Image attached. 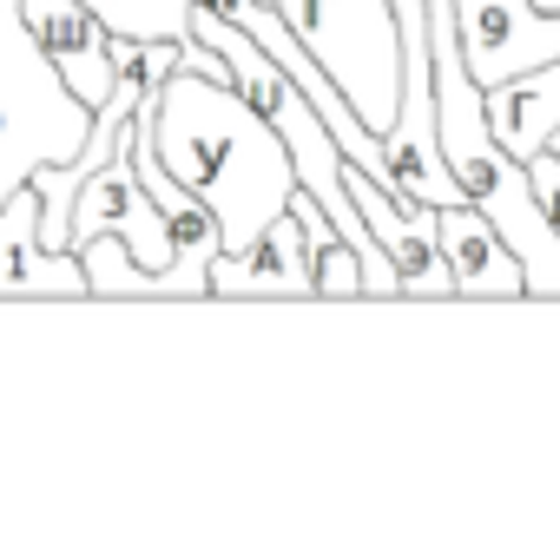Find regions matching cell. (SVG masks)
Wrapping results in <instances>:
<instances>
[{
  "label": "cell",
  "mask_w": 560,
  "mask_h": 560,
  "mask_svg": "<svg viewBox=\"0 0 560 560\" xmlns=\"http://www.w3.org/2000/svg\"><path fill=\"white\" fill-rule=\"evenodd\" d=\"M0 298H93L86 257L54 250L40 231V185L34 178L0 205Z\"/></svg>",
  "instance_id": "6"
},
{
  "label": "cell",
  "mask_w": 560,
  "mask_h": 560,
  "mask_svg": "<svg viewBox=\"0 0 560 560\" xmlns=\"http://www.w3.org/2000/svg\"><path fill=\"white\" fill-rule=\"evenodd\" d=\"M435 231H442V257L455 270V298H527V270H521L514 244L494 231V218L475 198L442 205Z\"/></svg>",
  "instance_id": "8"
},
{
  "label": "cell",
  "mask_w": 560,
  "mask_h": 560,
  "mask_svg": "<svg viewBox=\"0 0 560 560\" xmlns=\"http://www.w3.org/2000/svg\"><path fill=\"white\" fill-rule=\"evenodd\" d=\"M488 119L514 159H534L560 132V60L514 73L508 86H488Z\"/></svg>",
  "instance_id": "9"
},
{
  "label": "cell",
  "mask_w": 560,
  "mask_h": 560,
  "mask_svg": "<svg viewBox=\"0 0 560 560\" xmlns=\"http://www.w3.org/2000/svg\"><path fill=\"white\" fill-rule=\"evenodd\" d=\"M553 152H560V132H553Z\"/></svg>",
  "instance_id": "14"
},
{
  "label": "cell",
  "mask_w": 560,
  "mask_h": 560,
  "mask_svg": "<svg viewBox=\"0 0 560 560\" xmlns=\"http://www.w3.org/2000/svg\"><path fill=\"white\" fill-rule=\"evenodd\" d=\"M527 172H534V191H540L547 218L560 224V152H553V145H547V152H534V159H527Z\"/></svg>",
  "instance_id": "12"
},
{
  "label": "cell",
  "mask_w": 560,
  "mask_h": 560,
  "mask_svg": "<svg viewBox=\"0 0 560 560\" xmlns=\"http://www.w3.org/2000/svg\"><path fill=\"white\" fill-rule=\"evenodd\" d=\"M317 291L311 270V231L298 211L270 218L250 250H218L211 257V298H298Z\"/></svg>",
  "instance_id": "7"
},
{
  "label": "cell",
  "mask_w": 560,
  "mask_h": 560,
  "mask_svg": "<svg viewBox=\"0 0 560 560\" xmlns=\"http://www.w3.org/2000/svg\"><path fill=\"white\" fill-rule=\"evenodd\" d=\"M311 270H317L311 298H363V250L350 237H330L324 250H311Z\"/></svg>",
  "instance_id": "11"
},
{
  "label": "cell",
  "mask_w": 560,
  "mask_h": 560,
  "mask_svg": "<svg viewBox=\"0 0 560 560\" xmlns=\"http://www.w3.org/2000/svg\"><path fill=\"white\" fill-rule=\"evenodd\" d=\"M455 27L481 86H508L514 73L560 60V14L534 0H455Z\"/></svg>",
  "instance_id": "5"
},
{
  "label": "cell",
  "mask_w": 560,
  "mask_h": 560,
  "mask_svg": "<svg viewBox=\"0 0 560 560\" xmlns=\"http://www.w3.org/2000/svg\"><path fill=\"white\" fill-rule=\"evenodd\" d=\"M106 34L126 40H191V8L198 0H86Z\"/></svg>",
  "instance_id": "10"
},
{
  "label": "cell",
  "mask_w": 560,
  "mask_h": 560,
  "mask_svg": "<svg viewBox=\"0 0 560 560\" xmlns=\"http://www.w3.org/2000/svg\"><path fill=\"white\" fill-rule=\"evenodd\" d=\"M93 139V106L67 86L21 0H0V205L40 165L80 159Z\"/></svg>",
  "instance_id": "2"
},
{
  "label": "cell",
  "mask_w": 560,
  "mask_h": 560,
  "mask_svg": "<svg viewBox=\"0 0 560 560\" xmlns=\"http://www.w3.org/2000/svg\"><path fill=\"white\" fill-rule=\"evenodd\" d=\"M534 8H547V14H560V0H534Z\"/></svg>",
  "instance_id": "13"
},
{
  "label": "cell",
  "mask_w": 560,
  "mask_h": 560,
  "mask_svg": "<svg viewBox=\"0 0 560 560\" xmlns=\"http://www.w3.org/2000/svg\"><path fill=\"white\" fill-rule=\"evenodd\" d=\"M152 152L159 165L198 191L224 231V250H250L270 218H284L298 198V165L277 126L237 93V80H211L178 67L152 106Z\"/></svg>",
  "instance_id": "1"
},
{
  "label": "cell",
  "mask_w": 560,
  "mask_h": 560,
  "mask_svg": "<svg viewBox=\"0 0 560 560\" xmlns=\"http://www.w3.org/2000/svg\"><path fill=\"white\" fill-rule=\"evenodd\" d=\"M304 54L343 86L363 126L383 139L402 106V14L396 0H277Z\"/></svg>",
  "instance_id": "3"
},
{
  "label": "cell",
  "mask_w": 560,
  "mask_h": 560,
  "mask_svg": "<svg viewBox=\"0 0 560 560\" xmlns=\"http://www.w3.org/2000/svg\"><path fill=\"white\" fill-rule=\"evenodd\" d=\"M126 237V250L145 264V270H159L165 277V298H211V270L205 264H185V250H178V237H172V218H165V205L145 191V178H139V159H132V145L119 139V152L80 185V198H73V250H86L93 237Z\"/></svg>",
  "instance_id": "4"
}]
</instances>
